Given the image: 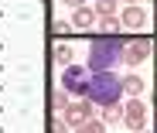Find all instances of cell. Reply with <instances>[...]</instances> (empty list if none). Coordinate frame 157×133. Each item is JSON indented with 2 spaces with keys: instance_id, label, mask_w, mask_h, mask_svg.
<instances>
[{
  "instance_id": "2",
  "label": "cell",
  "mask_w": 157,
  "mask_h": 133,
  "mask_svg": "<svg viewBox=\"0 0 157 133\" xmlns=\"http://www.w3.org/2000/svg\"><path fill=\"white\" fill-rule=\"evenodd\" d=\"M123 78L116 72H92V82H89V99L96 106H116L123 99Z\"/></svg>"
},
{
  "instance_id": "7",
  "label": "cell",
  "mask_w": 157,
  "mask_h": 133,
  "mask_svg": "<svg viewBox=\"0 0 157 133\" xmlns=\"http://www.w3.org/2000/svg\"><path fill=\"white\" fill-rule=\"evenodd\" d=\"M99 24V14H96V7H75V14H72V28H78V31H89V28H96Z\"/></svg>"
},
{
  "instance_id": "9",
  "label": "cell",
  "mask_w": 157,
  "mask_h": 133,
  "mask_svg": "<svg viewBox=\"0 0 157 133\" xmlns=\"http://www.w3.org/2000/svg\"><path fill=\"white\" fill-rule=\"evenodd\" d=\"M68 102H72V92L62 89V86H55V89L48 92V106H51V113H58V116H62V113L68 109Z\"/></svg>"
},
{
  "instance_id": "4",
  "label": "cell",
  "mask_w": 157,
  "mask_h": 133,
  "mask_svg": "<svg viewBox=\"0 0 157 133\" xmlns=\"http://www.w3.org/2000/svg\"><path fill=\"white\" fill-rule=\"evenodd\" d=\"M123 126H126V130H133V133L147 130V106H144L140 96H133V99L123 106Z\"/></svg>"
},
{
  "instance_id": "1",
  "label": "cell",
  "mask_w": 157,
  "mask_h": 133,
  "mask_svg": "<svg viewBox=\"0 0 157 133\" xmlns=\"http://www.w3.org/2000/svg\"><path fill=\"white\" fill-rule=\"evenodd\" d=\"M123 51H126V41L120 34H96L89 41V58L86 65L92 72H113L120 62H123Z\"/></svg>"
},
{
  "instance_id": "17",
  "label": "cell",
  "mask_w": 157,
  "mask_h": 133,
  "mask_svg": "<svg viewBox=\"0 0 157 133\" xmlns=\"http://www.w3.org/2000/svg\"><path fill=\"white\" fill-rule=\"evenodd\" d=\"M65 4H68V7L75 10V7H86V0H65Z\"/></svg>"
},
{
  "instance_id": "8",
  "label": "cell",
  "mask_w": 157,
  "mask_h": 133,
  "mask_svg": "<svg viewBox=\"0 0 157 133\" xmlns=\"http://www.w3.org/2000/svg\"><path fill=\"white\" fill-rule=\"evenodd\" d=\"M120 21H123V28H144V24H147V10L140 4H126L120 10Z\"/></svg>"
},
{
  "instance_id": "16",
  "label": "cell",
  "mask_w": 157,
  "mask_h": 133,
  "mask_svg": "<svg viewBox=\"0 0 157 133\" xmlns=\"http://www.w3.org/2000/svg\"><path fill=\"white\" fill-rule=\"evenodd\" d=\"M99 28L106 34H116V28H123V21L120 17H99Z\"/></svg>"
},
{
  "instance_id": "6",
  "label": "cell",
  "mask_w": 157,
  "mask_h": 133,
  "mask_svg": "<svg viewBox=\"0 0 157 133\" xmlns=\"http://www.w3.org/2000/svg\"><path fill=\"white\" fill-rule=\"evenodd\" d=\"M147 55H150V41H147V38H133V41H126L123 62H126L130 68H137V65H144V62H147Z\"/></svg>"
},
{
  "instance_id": "13",
  "label": "cell",
  "mask_w": 157,
  "mask_h": 133,
  "mask_svg": "<svg viewBox=\"0 0 157 133\" xmlns=\"http://www.w3.org/2000/svg\"><path fill=\"white\" fill-rule=\"evenodd\" d=\"M96 14L99 17H116V0H96Z\"/></svg>"
},
{
  "instance_id": "10",
  "label": "cell",
  "mask_w": 157,
  "mask_h": 133,
  "mask_svg": "<svg viewBox=\"0 0 157 133\" xmlns=\"http://www.w3.org/2000/svg\"><path fill=\"white\" fill-rule=\"evenodd\" d=\"M99 120L102 123H123V106L116 102V106H102L99 109Z\"/></svg>"
},
{
  "instance_id": "18",
  "label": "cell",
  "mask_w": 157,
  "mask_h": 133,
  "mask_svg": "<svg viewBox=\"0 0 157 133\" xmlns=\"http://www.w3.org/2000/svg\"><path fill=\"white\" fill-rule=\"evenodd\" d=\"M123 4H137V0H123Z\"/></svg>"
},
{
  "instance_id": "15",
  "label": "cell",
  "mask_w": 157,
  "mask_h": 133,
  "mask_svg": "<svg viewBox=\"0 0 157 133\" xmlns=\"http://www.w3.org/2000/svg\"><path fill=\"white\" fill-rule=\"evenodd\" d=\"M48 130H51V133H68L72 126L65 123V116H58V113H51V123H48Z\"/></svg>"
},
{
  "instance_id": "3",
  "label": "cell",
  "mask_w": 157,
  "mask_h": 133,
  "mask_svg": "<svg viewBox=\"0 0 157 133\" xmlns=\"http://www.w3.org/2000/svg\"><path fill=\"white\" fill-rule=\"evenodd\" d=\"M89 82H92V68L89 65H65L62 68V89H68L75 99L89 96Z\"/></svg>"
},
{
  "instance_id": "11",
  "label": "cell",
  "mask_w": 157,
  "mask_h": 133,
  "mask_svg": "<svg viewBox=\"0 0 157 133\" xmlns=\"http://www.w3.org/2000/svg\"><path fill=\"white\" fill-rule=\"evenodd\" d=\"M123 89L130 96H144V78L140 75H123Z\"/></svg>"
},
{
  "instance_id": "5",
  "label": "cell",
  "mask_w": 157,
  "mask_h": 133,
  "mask_svg": "<svg viewBox=\"0 0 157 133\" xmlns=\"http://www.w3.org/2000/svg\"><path fill=\"white\" fill-rule=\"evenodd\" d=\"M92 106H96V102H92L89 96H86V99H75V102H68V109H65L62 116H65V123H68L72 130H78L82 123H89V120L96 116V109H92Z\"/></svg>"
},
{
  "instance_id": "14",
  "label": "cell",
  "mask_w": 157,
  "mask_h": 133,
  "mask_svg": "<svg viewBox=\"0 0 157 133\" xmlns=\"http://www.w3.org/2000/svg\"><path fill=\"white\" fill-rule=\"evenodd\" d=\"M75 133H106V123H102V120H96V116H92L89 123H82V126H78Z\"/></svg>"
},
{
  "instance_id": "12",
  "label": "cell",
  "mask_w": 157,
  "mask_h": 133,
  "mask_svg": "<svg viewBox=\"0 0 157 133\" xmlns=\"http://www.w3.org/2000/svg\"><path fill=\"white\" fill-rule=\"evenodd\" d=\"M51 58H55L62 68H65V65H72V48H68V44H55V55H51Z\"/></svg>"
}]
</instances>
